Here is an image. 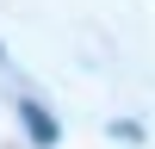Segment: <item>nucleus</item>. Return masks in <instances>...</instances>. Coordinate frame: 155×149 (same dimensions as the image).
<instances>
[{
    "instance_id": "f257e3e1",
    "label": "nucleus",
    "mask_w": 155,
    "mask_h": 149,
    "mask_svg": "<svg viewBox=\"0 0 155 149\" xmlns=\"http://www.w3.org/2000/svg\"><path fill=\"white\" fill-rule=\"evenodd\" d=\"M19 112H25V124H31V137H37V143H50V137H56V124L44 118V106H19Z\"/></svg>"
}]
</instances>
